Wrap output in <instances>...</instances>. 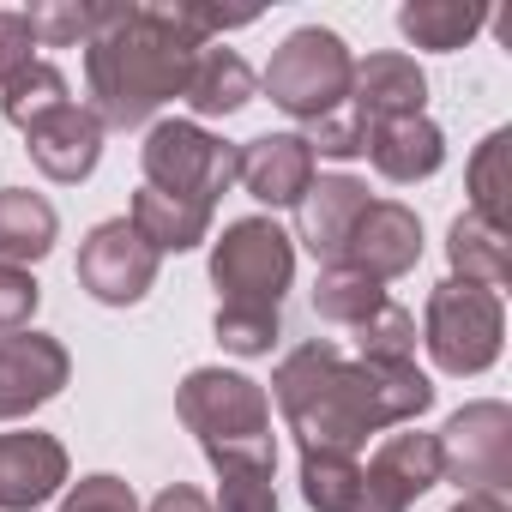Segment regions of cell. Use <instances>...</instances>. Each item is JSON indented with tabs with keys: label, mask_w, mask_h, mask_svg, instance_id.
Masks as SVG:
<instances>
[{
	"label": "cell",
	"mask_w": 512,
	"mask_h": 512,
	"mask_svg": "<svg viewBox=\"0 0 512 512\" xmlns=\"http://www.w3.org/2000/svg\"><path fill=\"white\" fill-rule=\"evenodd\" d=\"M73 380V356L49 332H0V422H19L61 398Z\"/></svg>",
	"instance_id": "obj_11"
},
{
	"label": "cell",
	"mask_w": 512,
	"mask_h": 512,
	"mask_svg": "<svg viewBox=\"0 0 512 512\" xmlns=\"http://www.w3.org/2000/svg\"><path fill=\"white\" fill-rule=\"evenodd\" d=\"M103 13L109 0H37L25 19L37 31V49H85L103 31Z\"/></svg>",
	"instance_id": "obj_27"
},
{
	"label": "cell",
	"mask_w": 512,
	"mask_h": 512,
	"mask_svg": "<svg viewBox=\"0 0 512 512\" xmlns=\"http://www.w3.org/2000/svg\"><path fill=\"white\" fill-rule=\"evenodd\" d=\"M211 284L217 308H284L296 284V241L272 217H235L211 241Z\"/></svg>",
	"instance_id": "obj_5"
},
{
	"label": "cell",
	"mask_w": 512,
	"mask_h": 512,
	"mask_svg": "<svg viewBox=\"0 0 512 512\" xmlns=\"http://www.w3.org/2000/svg\"><path fill=\"white\" fill-rule=\"evenodd\" d=\"M25 151H31V163H37L49 181L73 187V181H85V175L97 169V157H103V121H97L85 103H67V109H55L49 121H37V127L25 133Z\"/></svg>",
	"instance_id": "obj_17"
},
{
	"label": "cell",
	"mask_w": 512,
	"mask_h": 512,
	"mask_svg": "<svg viewBox=\"0 0 512 512\" xmlns=\"http://www.w3.org/2000/svg\"><path fill=\"white\" fill-rule=\"evenodd\" d=\"M308 145H314V157H332V163H350V157H368V121L344 103L338 115H326V121H314L308 133H302Z\"/></svg>",
	"instance_id": "obj_33"
},
{
	"label": "cell",
	"mask_w": 512,
	"mask_h": 512,
	"mask_svg": "<svg viewBox=\"0 0 512 512\" xmlns=\"http://www.w3.org/2000/svg\"><path fill=\"white\" fill-rule=\"evenodd\" d=\"M211 512H278V482H272V470H247V464L217 470V506H211Z\"/></svg>",
	"instance_id": "obj_31"
},
{
	"label": "cell",
	"mask_w": 512,
	"mask_h": 512,
	"mask_svg": "<svg viewBox=\"0 0 512 512\" xmlns=\"http://www.w3.org/2000/svg\"><path fill=\"white\" fill-rule=\"evenodd\" d=\"M205 43L211 37L199 31L193 7H115L109 0L103 31L85 43V109L103 121V133L157 121V109L187 91L193 55Z\"/></svg>",
	"instance_id": "obj_2"
},
{
	"label": "cell",
	"mask_w": 512,
	"mask_h": 512,
	"mask_svg": "<svg viewBox=\"0 0 512 512\" xmlns=\"http://www.w3.org/2000/svg\"><path fill=\"white\" fill-rule=\"evenodd\" d=\"M211 332H217V344L229 350V356H272L278 350V338H284V314L278 308H217V320H211Z\"/></svg>",
	"instance_id": "obj_30"
},
{
	"label": "cell",
	"mask_w": 512,
	"mask_h": 512,
	"mask_svg": "<svg viewBox=\"0 0 512 512\" xmlns=\"http://www.w3.org/2000/svg\"><path fill=\"white\" fill-rule=\"evenodd\" d=\"M175 410L187 434L205 446L211 470L247 464V470H278V434H272V398L260 380L235 368H193L175 386Z\"/></svg>",
	"instance_id": "obj_3"
},
{
	"label": "cell",
	"mask_w": 512,
	"mask_h": 512,
	"mask_svg": "<svg viewBox=\"0 0 512 512\" xmlns=\"http://www.w3.org/2000/svg\"><path fill=\"white\" fill-rule=\"evenodd\" d=\"M67 446L43 428L0 434V512H37L67 488Z\"/></svg>",
	"instance_id": "obj_14"
},
{
	"label": "cell",
	"mask_w": 512,
	"mask_h": 512,
	"mask_svg": "<svg viewBox=\"0 0 512 512\" xmlns=\"http://www.w3.org/2000/svg\"><path fill=\"white\" fill-rule=\"evenodd\" d=\"M61 512H139V494L115 470H91L73 488H61Z\"/></svg>",
	"instance_id": "obj_32"
},
{
	"label": "cell",
	"mask_w": 512,
	"mask_h": 512,
	"mask_svg": "<svg viewBox=\"0 0 512 512\" xmlns=\"http://www.w3.org/2000/svg\"><path fill=\"white\" fill-rule=\"evenodd\" d=\"M139 169H145V187L199 199L217 211V199L235 187V145L205 133L199 121H151L139 145Z\"/></svg>",
	"instance_id": "obj_7"
},
{
	"label": "cell",
	"mask_w": 512,
	"mask_h": 512,
	"mask_svg": "<svg viewBox=\"0 0 512 512\" xmlns=\"http://www.w3.org/2000/svg\"><path fill=\"white\" fill-rule=\"evenodd\" d=\"M145 512H211V500H205L199 488H187V482H169Z\"/></svg>",
	"instance_id": "obj_35"
},
{
	"label": "cell",
	"mask_w": 512,
	"mask_h": 512,
	"mask_svg": "<svg viewBox=\"0 0 512 512\" xmlns=\"http://www.w3.org/2000/svg\"><path fill=\"white\" fill-rule=\"evenodd\" d=\"M356 494H362V458L356 452H326V446L302 452V500L314 512H350Z\"/></svg>",
	"instance_id": "obj_25"
},
{
	"label": "cell",
	"mask_w": 512,
	"mask_h": 512,
	"mask_svg": "<svg viewBox=\"0 0 512 512\" xmlns=\"http://www.w3.org/2000/svg\"><path fill=\"white\" fill-rule=\"evenodd\" d=\"M440 440V482L458 494H512V410L500 398H476L446 416Z\"/></svg>",
	"instance_id": "obj_8"
},
{
	"label": "cell",
	"mask_w": 512,
	"mask_h": 512,
	"mask_svg": "<svg viewBox=\"0 0 512 512\" xmlns=\"http://www.w3.org/2000/svg\"><path fill=\"white\" fill-rule=\"evenodd\" d=\"M416 260H422V217L404 199H368V211L356 217V229L344 241V266L374 284H392V278L416 272Z\"/></svg>",
	"instance_id": "obj_12"
},
{
	"label": "cell",
	"mask_w": 512,
	"mask_h": 512,
	"mask_svg": "<svg viewBox=\"0 0 512 512\" xmlns=\"http://www.w3.org/2000/svg\"><path fill=\"white\" fill-rule=\"evenodd\" d=\"M61 241V211L31 187H0V266L31 272Z\"/></svg>",
	"instance_id": "obj_20"
},
{
	"label": "cell",
	"mask_w": 512,
	"mask_h": 512,
	"mask_svg": "<svg viewBox=\"0 0 512 512\" xmlns=\"http://www.w3.org/2000/svg\"><path fill=\"white\" fill-rule=\"evenodd\" d=\"M350 79H356L350 43H344L338 31H326V25H302V31H290V37L278 43V55H272V67H266L260 91H266L290 121L314 127V121H326V115H338V109L350 103Z\"/></svg>",
	"instance_id": "obj_4"
},
{
	"label": "cell",
	"mask_w": 512,
	"mask_h": 512,
	"mask_svg": "<svg viewBox=\"0 0 512 512\" xmlns=\"http://www.w3.org/2000/svg\"><path fill=\"white\" fill-rule=\"evenodd\" d=\"M350 109H356L368 127L428 115V73L416 67V55L380 49V55L356 61V79H350Z\"/></svg>",
	"instance_id": "obj_16"
},
{
	"label": "cell",
	"mask_w": 512,
	"mask_h": 512,
	"mask_svg": "<svg viewBox=\"0 0 512 512\" xmlns=\"http://www.w3.org/2000/svg\"><path fill=\"white\" fill-rule=\"evenodd\" d=\"M446 512H512V506H506V494H464V500L446 506Z\"/></svg>",
	"instance_id": "obj_36"
},
{
	"label": "cell",
	"mask_w": 512,
	"mask_h": 512,
	"mask_svg": "<svg viewBox=\"0 0 512 512\" xmlns=\"http://www.w3.org/2000/svg\"><path fill=\"white\" fill-rule=\"evenodd\" d=\"M127 223L151 241L157 260H163V253H193V247L211 241V205L175 199V193H157V187H139V193H133Z\"/></svg>",
	"instance_id": "obj_21"
},
{
	"label": "cell",
	"mask_w": 512,
	"mask_h": 512,
	"mask_svg": "<svg viewBox=\"0 0 512 512\" xmlns=\"http://www.w3.org/2000/svg\"><path fill=\"white\" fill-rule=\"evenodd\" d=\"M482 25H488V13L476 7V0H404V7H398L404 43H416V49H428V55L464 49Z\"/></svg>",
	"instance_id": "obj_23"
},
{
	"label": "cell",
	"mask_w": 512,
	"mask_h": 512,
	"mask_svg": "<svg viewBox=\"0 0 512 512\" xmlns=\"http://www.w3.org/2000/svg\"><path fill=\"white\" fill-rule=\"evenodd\" d=\"M314 175H320V157L302 133H260V139L235 145V181L272 211L278 205L296 211V199L314 187Z\"/></svg>",
	"instance_id": "obj_13"
},
{
	"label": "cell",
	"mask_w": 512,
	"mask_h": 512,
	"mask_svg": "<svg viewBox=\"0 0 512 512\" xmlns=\"http://www.w3.org/2000/svg\"><path fill=\"white\" fill-rule=\"evenodd\" d=\"M290 434L326 452H362L368 434L404 428L434 404V380L416 362L380 368V362H350L332 338H308L296 344L278 368H272V392H266Z\"/></svg>",
	"instance_id": "obj_1"
},
{
	"label": "cell",
	"mask_w": 512,
	"mask_h": 512,
	"mask_svg": "<svg viewBox=\"0 0 512 512\" xmlns=\"http://www.w3.org/2000/svg\"><path fill=\"white\" fill-rule=\"evenodd\" d=\"M25 67H37V31L25 13H0V85H13Z\"/></svg>",
	"instance_id": "obj_34"
},
{
	"label": "cell",
	"mask_w": 512,
	"mask_h": 512,
	"mask_svg": "<svg viewBox=\"0 0 512 512\" xmlns=\"http://www.w3.org/2000/svg\"><path fill=\"white\" fill-rule=\"evenodd\" d=\"M362 211H368V187L356 175H314V187L296 199V241L320 260V272L344 266V241Z\"/></svg>",
	"instance_id": "obj_15"
},
{
	"label": "cell",
	"mask_w": 512,
	"mask_h": 512,
	"mask_svg": "<svg viewBox=\"0 0 512 512\" xmlns=\"http://www.w3.org/2000/svg\"><path fill=\"white\" fill-rule=\"evenodd\" d=\"M422 344L434 356L440 374L452 380H470V374H488L500 362V344H506V308L494 290L482 284H434L428 296V314H422Z\"/></svg>",
	"instance_id": "obj_6"
},
{
	"label": "cell",
	"mask_w": 512,
	"mask_h": 512,
	"mask_svg": "<svg viewBox=\"0 0 512 512\" xmlns=\"http://www.w3.org/2000/svg\"><path fill=\"white\" fill-rule=\"evenodd\" d=\"M380 302H386V284H374L350 266H326L320 284H314V314L332 320V326H362Z\"/></svg>",
	"instance_id": "obj_28"
},
{
	"label": "cell",
	"mask_w": 512,
	"mask_h": 512,
	"mask_svg": "<svg viewBox=\"0 0 512 512\" xmlns=\"http://www.w3.org/2000/svg\"><path fill=\"white\" fill-rule=\"evenodd\" d=\"M368 163H374L386 181H398V187L428 181V175H440V163H446V133H440L428 115L380 121V127H368Z\"/></svg>",
	"instance_id": "obj_18"
},
{
	"label": "cell",
	"mask_w": 512,
	"mask_h": 512,
	"mask_svg": "<svg viewBox=\"0 0 512 512\" xmlns=\"http://www.w3.org/2000/svg\"><path fill=\"white\" fill-rule=\"evenodd\" d=\"M253 91H260V79H253V67L235 55V49H223V43H205L199 55H193V73H187V109L199 115V121H229V115H241L247 103H253Z\"/></svg>",
	"instance_id": "obj_19"
},
{
	"label": "cell",
	"mask_w": 512,
	"mask_h": 512,
	"mask_svg": "<svg viewBox=\"0 0 512 512\" xmlns=\"http://www.w3.org/2000/svg\"><path fill=\"white\" fill-rule=\"evenodd\" d=\"M350 332H356V362H380V368L416 362V320H410V308H398L392 296H386L362 326H350Z\"/></svg>",
	"instance_id": "obj_29"
},
{
	"label": "cell",
	"mask_w": 512,
	"mask_h": 512,
	"mask_svg": "<svg viewBox=\"0 0 512 512\" xmlns=\"http://www.w3.org/2000/svg\"><path fill=\"white\" fill-rule=\"evenodd\" d=\"M67 103H73L67 73H61V67H49V61L25 67L13 85H0V115H7L19 133H31L37 121H49V115H55V109H67Z\"/></svg>",
	"instance_id": "obj_26"
},
{
	"label": "cell",
	"mask_w": 512,
	"mask_h": 512,
	"mask_svg": "<svg viewBox=\"0 0 512 512\" xmlns=\"http://www.w3.org/2000/svg\"><path fill=\"white\" fill-rule=\"evenodd\" d=\"M446 260H452V278H458V284H482V290L500 296L506 278H512V235L464 211V217H452V229H446Z\"/></svg>",
	"instance_id": "obj_22"
},
{
	"label": "cell",
	"mask_w": 512,
	"mask_h": 512,
	"mask_svg": "<svg viewBox=\"0 0 512 512\" xmlns=\"http://www.w3.org/2000/svg\"><path fill=\"white\" fill-rule=\"evenodd\" d=\"M464 187H470V217L512 235V133L506 127H494L476 145V157L464 169Z\"/></svg>",
	"instance_id": "obj_24"
},
{
	"label": "cell",
	"mask_w": 512,
	"mask_h": 512,
	"mask_svg": "<svg viewBox=\"0 0 512 512\" xmlns=\"http://www.w3.org/2000/svg\"><path fill=\"white\" fill-rule=\"evenodd\" d=\"M428 488H440V440L422 428L386 434L362 464V494L350 512H410Z\"/></svg>",
	"instance_id": "obj_10"
},
{
	"label": "cell",
	"mask_w": 512,
	"mask_h": 512,
	"mask_svg": "<svg viewBox=\"0 0 512 512\" xmlns=\"http://www.w3.org/2000/svg\"><path fill=\"white\" fill-rule=\"evenodd\" d=\"M157 253H151V241L127 223V217H109V223H97L85 241H79V284L103 302V308H133V302H145L151 296V284H157Z\"/></svg>",
	"instance_id": "obj_9"
}]
</instances>
